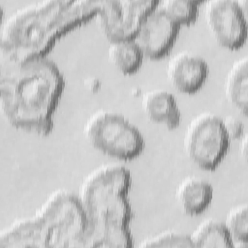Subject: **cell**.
Here are the masks:
<instances>
[{
    "mask_svg": "<svg viewBox=\"0 0 248 248\" xmlns=\"http://www.w3.org/2000/svg\"><path fill=\"white\" fill-rule=\"evenodd\" d=\"M141 108L150 120L168 129H175L180 123L181 114L176 99L166 89L154 88L146 91L141 99Z\"/></svg>",
    "mask_w": 248,
    "mask_h": 248,
    "instance_id": "7c38bea8",
    "label": "cell"
},
{
    "mask_svg": "<svg viewBox=\"0 0 248 248\" xmlns=\"http://www.w3.org/2000/svg\"><path fill=\"white\" fill-rule=\"evenodd\" d=\"M64 87L61 71L46 56L21 63L0 62V108L14 128L48 135Z\"/></svg>",
    "mask_w": 248,
    "mask_h": 248,
    "instance_id": "6da1fadb",
    "label": "cell"
},
{
    "mask_svg": "<svg viewBox=\"0 0 248 248\" xmlns=\"http://www.w3.org/2000/svg\"><path fill=\"white\" fill-rule=\"evenodd\" d=\"M166 74L174 89L192 94L198 91L206 80L208 65L201 55L189 50H181L169 59Z\"/></svg>",
    "mask_w": 248,
    "mask_h": 248,
    "instance_id": "30bf717a",
    "label": "cell"
},
{
    "mask_svg": "<svg viewBox=\"0 0 248 248\" xmlns=\"http://www.w3.org/2000/svg\"><path fill=\"white\" fill-rule=\"evenodd\" d=\"M204 19L209 32L222 46L236 49L245 43L246 0H208Z\"/></svg>",
    "mask_w": 248,
    "mask_h": 248,
    "instance_id": "52a82bcc",
    "label": "cell"
},
{
    "mask_svg": "<svg viewBox=\"0 0 248 248\" xmlns=\"http://www.w3.org/2000/svg\"><path fill=\"white\" fill-rule=\"evenodd\" d=\"M222 124L225 130V133L230 140H239L244 134V124L243 121L234 115H227L221 117Z\"/></svg>",
    "mask_w": 248,
    "mask_h": 248,
    "instance_id": "d6986e66",
    "label": "cell"
},
{
    "mask_svg": "<svg viewBox=\"0 0 248 248\" xmlns=\"http://www.w3.org/2000/svg\"><path fill=\"white\" fill-rule=\"evenodd\" d=\"M230 140L221 117L212 112L197 114L183 135V149L189 160L203 170H214L225 157Z\"/></svg>",
    "mask_w": 248,
    "mask_h": 248,
    "instance_id": "8992f818",
    "label": "cell"
},
{
    "mask_svg": "<svg viewBox=\"0 0 248 248\" xmlns=\"http://www.w3.org/2000/svg\"><path fill=\"white\" fill-rule=\"evenodd\" d=\"M101 1L44 0L13 11L0 27V61L44 57L62 35L95 16Z\"/></svg>",
    "mask_w": 248,
    "mask_h": 248,
    "instance_id": "7a4b0ae2",
    "label": "cell"
},
{
    "mask_svg": "<svg viewBox=\"0 0 248 248\" xmlns=\"http://www.w3.org/2000/svg\"><path fill=\"white\" fill-rule=\"evenodd\" d=\"M188 235L193 247H232L223 223L215 219L202 220Z\"/></svg>",
    "mask_w": 248,
    "mask_h": 248,
    "instance_id": "9a60e30c",
    "label": "cell"
},
{
    "mask_svg": "<svg viewBox=\"0 0 248 248\" xmlns=\"http://www.w3.org/2000/svg\"><path fill=\"white\" fill-rule=\"evenodd\" d=\"M175 201L181 210L188 215L203 212L213 199L212 185L202 177L189 175L176 186Z\"/></svg>",
    "mask_w": 248,
    "mask_h": 248,
    "instance_id": "8fae6325",
    "label": "cell"
},
{
    "mask_svg": "<svg viewBox=\"0 0 248 248\" xmlns=\"http://www.w3.org/2000/svg\"><path fill=\"white\" fill-rule=\"evenodd\" d=\"M108 57L112 66L122 74L138 71L143 60V53L133 38L109 41Z\"/></svg>",
    "mask_w": 248,
    "mask_h": 248,
    "instance_id": "5bb4252c",
    "label": "cell"
},
{
    "mask_svg": "<svg viewBox=\"0 0 248 248\" xmlns=\"http://www.w3.org/2000/svg\"><path fill=\"white\" fill-rule=\"evenodd\" d=\"M239 148V154L246 159L247 158V135L246 133L239 139V144H238Z\"/></svg>",
    "mask_w": 248,
    "mask_h": 248,
    "instance_id": "ffe728a7",
    "label": "cell"
},
{
    "mask_svg": "<svg viewBox=\"0 0 248 248\" xmlns=\"http://www.w3.org/2000/svg\"><path fill=\"white\" fill-rule=\"evenodd\" d=\"M157 2L158 0L101 1L95 17L108 41L133 38L143 16Z\"/></svg>",
    "mask_w": 248,
    "mask_h": 248,
    "instance_id": "ba28073f",
    "label": "cell"
},
{
    "mask_svg": "<svg viewBox=\"0 0 248 248\" xmlns=\"http://www.w3.org/2000/svg\"><path fill=\"white\" fill-rule=\"evenodd\" d=\"M83 134L96 150L119 160L139 156L145 146L140 129L112 110L100 109L89 115L83 125Z\"/></svg>",
    "mask_w": 248,
    "mask_h": 248,
    "instance_id": "5b68a950",
    "label": "cell"
},
{
    "mask_svg": "<svg viewBox=\"0 0 248 248\" xmlns=\"http://www.w3.org/2000/svg\"><path fill=\"white\" fill-rule=\"evenodd\" d=\"M84 216L76 194L52 191L30 216L16 219L0 232V248L78 247Z\"/></svg>",
    "mask_w": 248,
    "mask_h": 248,
    "instance_id": "277c9868",
    "label": "cell"
},
{
    "mask_svg": "<svg viewBox=\"0 0 248 248\" xmlns=\"http://www.w3.org/2000/svg\"><path fill=\"white\" fill-rule=\"evenodd\" d=\"M157 5L146 13L133 37L143 55L153 59L170 51L180 27Z\"/></svg>",
    "mask_w": 248,
    "mask_h": 248,
    "instance_id": "9c48e42d",
    "label": "cell"
},
{
    "mask_svg": "<svg viewBox=\"0 0 248 248\" xmlns=\"http://www.w3.org/2000/svg\"><path fill=\"white\" fill-rule=\"evenodd\" d=\"M201 1L197 0H163L158 7L179 26L191 24L196 20Z\"/></svg>",
    "mask_w": 248,
    "mask_h": 248,
    "instance_id": "e0dca14e",
    "label": "cell"
},
{
    "mask_svg": "<svg viewBox=\"0 0 248 248\" xmlns=\"http://www.w3.org/2000/svg\"><path fill=\"white\" fill-rule=\"evenodd\" d=\"M224 94L228 102L244 117L248 110V57L243 55L231 65L224 81Z\"/></svg>",
    "mask_w": 248,
    "mask_h": 248,
    "instance_id": "4fadbf2b",
    "label": "cell"
},
{
    "mask_svg": "<svg viewBox=\"0 0 248 248\" xmlns=\"http://www.w3.org/2000/svg\"><path fill=\"white\" fill-rule=\"evenodd\" d=\"M235 248H245L248 244V205L240 202L231 207L222 222Z\"/></svg>",
    "mask_w": 248,
    "mask_h": 248,
    "instance_id": "2e32d148",
    "label": "cell"
},
{
    "mask_svg": "<svg viewBox=\"0 0 248 248\" xmlns=\"http://www.w3.org/2000/svg\"><path fill=\"white\" fill-rule=\"evenodd\" d=\"M139 247H193L189 235L176 231H163L140 242Z\"/></svg>",
    "mask_w": 248,
    "mask_h": 248,
    "instance_id": "ac0fdd59",
    "label": "cell"
},
{
    "mask_svg": "<svg viewBox=\"0 0 248 248\" xmlns=\"http://www.w3.org/2000/svg\"><path fill=\"white\" fill-rule=\"evenodd\" d=\"M129 170L117 163L91 170L77 195L84 216V230L78 247H132V209L128 199Z\"/></svg>",
    "mask_w": 248,
    "mask_h": 248,
    "instance_id": "3957f363",
    "label": "cell"
}]
</instances>
